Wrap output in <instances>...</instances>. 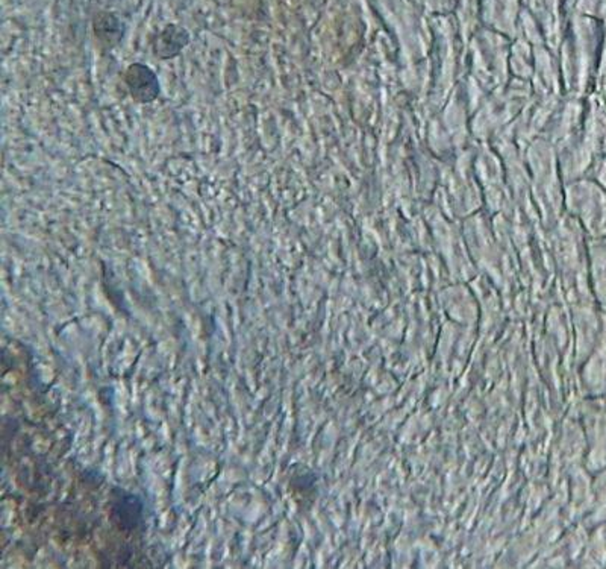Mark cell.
Masks as SVG:
<instances>
[{
    "mask_svg": "<svg viewBox=\"0 0 606 569\" xmlns=\"http://www.w3.org/2000/svg\"><path fill=\"white\" fill-rule=\"evenodd\" d=\"M94 30H96V37L108 47L115 45L122 37L120 22L115 19V15L109 14V13H102L96 17Z\"/></svg>",
    "mask_w": 606,
    "mask_h": 569,
    "instance_id": "3957f363",
    "label": "cell"
},
{
    "mask_svg": "<svg viewBox=\"0 0 606 569\" xmlns=\"http://www.w3.org/2000/svg\"><path fill=\"white\" fill-rule=\"evenodd\" d=\"M188 40L190 35L184 28L176 25L167 26L161 34H158L157 40L153 41V54L163 60H168L176 56L188 45Z\"/></svg>",
    "mask_w": 606,
    "mask_h": 569,
    "instance_id": "7a4b0ae2",
    "label": "cell"
},
{
    "mask_svg": "<svg viewBox=\"0 0 606 569\" xmlns=\"http://www.w3.org/2000/svg\"><path fill=\"white\" fill-rule=\"evenodd\" d=\"M124 81L133 99L148 104L158 98V78L152 70L149 69L148 65H129L124 74Z\"/></svg>",
    "mask_w": 606,
    "mask_h": 569,
    "instance_id": "6da1fadb",
    "label": "cell"
}]
</instances>
